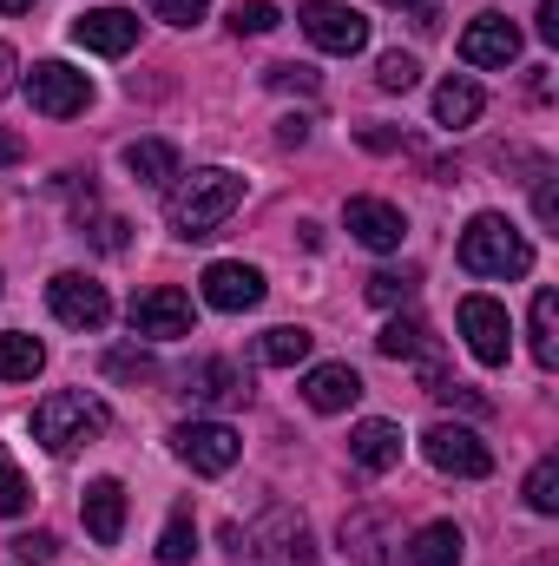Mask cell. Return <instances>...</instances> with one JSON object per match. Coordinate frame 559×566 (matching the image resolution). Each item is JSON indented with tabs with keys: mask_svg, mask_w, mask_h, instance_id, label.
Returning a JSON list of instances; mask_svg holds the SVG:
<instances>
[{
	"mask_svg": "<svg viewBox=\"0 0 559 566\" xmlns=\"http://www.w3.org/2000/svg\"><path fill=\"white\" fill-rule=\"evenodd\" d=\"M244 205V178L231 171V165H204V171H178V185H171V198H165V218H171V231L178 238H211L231 211Z\"/></svg>",
	"mask_w": 559,
	"mask_h": 566,
	"instance_id": "cell-1",
	"label": "cell"
},
{
	"mask_svg": "<svg viewBox=\"0 0 559 566\" xmlns=\"http://www.w3.org/2000/svg\"><path fill=\"white\" fill-rule=\"evenodd\" d=\"M113 428V409L86 389H53L46 402H33V441L46 454H73L80 441H99Z\"/></svg>",
	"mask_w": 559,
	"mask_h": 566,
	"instance_id": "cell-2",
	"label": "cell"
},
{
	"mask_svg": "<svg viewBox=\"0 0 559 566\" xmlns=\"http://www.w3.org/2000/svg\"><path fill=\"white\" fill-rule=\"evenodd\" d=\"M461 271L467 277H527L534 271V244L500 218V211H481L467 231H461Z\"/></svg>",
	"mask_w": 559,
	"mask_h": 566,
	"instance_id": "cell-3",
	"label": "cell"
},
{
	"mask_svg": "<svg viewBox=\"0 0 559 566\" xmlns=\"http://www.w3.org/2000/svg\"><path fill=\"white\" fill-rule=\"evenodd\" d=\"M224 541L238 547V566H316V541H309V527L296 521V514H264L251 534H238V527H224Z\"/></svg>",
	"mask_w": 559,
	"mask_h": 566,
	"instance_id": "cell-4",
	"label": "cell"
},
{
	"mask_svg": "<svg viewBox=\"0 0 559 566\" xmlns=\"http://www.w3.org/2000/svg\"><path fill=\"white\" fill-rule=\"evenodd\" d=\"M421 461L428 468H441V474H454V481H487L494 474V448L474 434V428L461 422H434L421 434Z\"/></svg>",
	"mask_w": 559,
	"mask_h": 566,
	"instance_id": "cell-5",
	"label": "cell"
},
{
	"mask_svg": "<svg viewBox=\"0 0 559 566\" xmlns=\"http://www.w3.org/2000/svg\"><path fill=\"white\" fill-rule=\"evenodd\" d=\"M126 316H133V336H145V343H178V336L198 329V310H191V296H184L178 283H151V290H139Z\"/></svg>",
	"mask_w": 559,
	"mask_h": 566,
	"instance_id": "cell-6",
	"label": "cell"
},
{
	"mask_svg": "<svg viewBox=\"0 0 559 566\" xmlns=\"http://www.w3.org/2000/svg\"><path fill=\"white\" fill-rule=\"evenodd\" d=\"M296 27L309 33V46H323V53H336V60H349V53L369 46V20H362L356 7H342V0H303V7H296Z\"/></svg>",
	"mask_w": 559,
	"mask_h": 566,
	"instance_id": "cell-7",
	"label": "cell"
},
{
	"mask_svg": "<svg viewBox=\"0 0 559 566\" xmlns=\"http://www.w3.org/2000/svg\"><path fill=\"white\" fill-rule=\"evenodd\" d=\"M27 99H33V113H46V119H80V113L93 106V80H86L80 66H66V60H40V66L27 73Z\"/></svg>",
	"mask_w": 559,
	"mask_h": 566,
	"instance_id": "cell-8",
	"label": "cell"
},
{
	"mask_svg": "<svg viewBox=\"0 0 559 566\" xmlns=\"http://www.w3.org/2000/svg\"><path fill=\"white\" fill-rule=\"evenodd\" d=\"M46 310H53L66 329H106V323H113L106 283L86 277V271H60V277L46 283Z\"/></svg>",
	"mask_w": 559,
	"mask_h": 566,
	"instance_id": "cell-9",
	"label": "cell"
},
{
	"mask_svg": "<svg viewBox=\"0 0 559 566\" xmlns=\"http://www.w3.org/2000/svg\"><path fill=\"white\" fill-rule=\"evenodd\" d=\"M171 454L191 474H231L238 454H244V441H238V428H224V422H178L171 428Z\"/></svg>",
	"mask_w": 559,
	"mask_h": 566,
	"instance_id": "cell-10",
	"label": "cell"
},
{
	"mask_svg": "<svg viewBox=\"0 0 559 566\" xmlns=\"http://www.w3.org/2000/svg\"><path fill=\"white\" fill-rule=\"evenodd\" d=\"M461 336H467L474 363H487V369H500L514 356V323L494 296H461Z\"/></svg>",
	"mask_w": 559,
	"mask_h": 566,
	"instance_id": "cell-11",
	"label": "cell"
},
{
	"mask_svg": "<svg viewBox=\"0 0 559 566\" xmlns=\"http://www.w3.org/2000/svg\"><path fill=\"white\" fill-rule=\"evenodd\" d=\"M73 40H80L86 53L119 60V53L139 46V13H126V7H86V13L73 20Z\"/></svg>",
	"mask_w": 559,
	"mask_h": 566,
	"instance_id": "cell-12",
	"label": "cell"
},
{
	"mask_svg": "<svg viewBox=\"0 0 559 566\" xmlns=\"http://www.w3.org/2000/svg\"><path fill=\"white\" fill-rule=\"evenodd\" d=\"M342 224H349V238L369 244V251H402V238H409V218H402L389 198H349V205H342Z\"/></svg>",
	"mask_w": 559,
	"mask_h": 566,
	"instance_id": "cell-13",
	"label": "cell"
},
{
	"mask_svg": "<svg viewBox=\"0 0 559 566\" xmlns=\"http://www.w3.org/2000/svg\"><path fill=\"white\" fill-rule=\"evenodd\" d=\"M204 303L224 310V316L257 310V303H264V271H257V264H238V258L211 264V271H204Z\"/></svg>",
	"mask_w": 559,
	"mask_h": 566,
	"instance_id": "cell-14",
	"label": "cell"
},
{
	"mask_svg": "<svg viewBox=\"0 0 559 566\" xmlns=\"http://www.w3.org/2000/svg\"><path fill=\"white\" fill-rule=\"evenodd\" d=\"M461 60H467V66H514V60H520V27H514L507 13H481V20H467V33H461Z\"/></svg>",
	"mask_w": 559,
	"mask_h": 566,
	"instance_id": "cell-15",
	"label": "cell"
},
{
	"mask_svg": "<svg viewBox=\"0 0 559 566\" xmlns=\"http://www.w3.org/2000/svg\"><path fill=\"white\" fill-rule=\"evenodd\" d=\"M303 402H309L316 416H342V409L362 402V376H356L349 363H316V369L303 376Z\"/></svg>",
	"mask_w": 559,
	"mask_h": 566,
	"instance_id": "cell-16",
	"label": "cell"
},
{
	"mask_svg": "<svg viewBox=\"0 0 559 566\" xmlns=\"http://www.w3.org/2000/svg\"><path fill=\"white\" fill-rule=\"evenodd\" d=\"M80 514H86V534H93L99 547H119V534H126V488H119L113 474H99V481L86 488Z\"/></svg>",
	"mask_w": 559,
	"mask_h": 566,
	"instance_id": "cell-17",
	"label": "cell"
},
{
	"mask_svg": "<svg viewBox=\"0 0 559 566\" xmlns=\"http://www.w3.org/2000/svg\"><path fill=\"white\" fill-rule=\"evenodd\" d=\"M349 461H356L362 474H389V468H402V428L382 422V416L356 422V434H349Z\"/></svg>",
	"mask_w": 559,
	"mask_h": 566,
	"instance_id": "cell-18",
	"label": "cell"
},
{
	"mask_svg": "<svg viewBox=\"0 0 559 566\" xmlns=\"http://www.w3.org/2000/svg\"><path fill=\"white\" fill-rule=\"evenodd\" d=\"M126 171L151 185V191H165V185H178V145L171 139H133L126 145Z\"/></svg>",
	"mask_w": 559,
	"mask_h": 566,
	"instance_id": "cell-19",
	"label": "cell"
},
{
	"mask_svg": "<svg viewBox=\"0 0 559 566\" xmlns=\"http://www.w3.org/2000/svg\"><path fill=\"white\" fill-rule=\"evenodd\" d=\"M461 554H467V541L454 521H428L409 541V566H461Z\"/></svg>",
	"mask_w": 559,
	"mask_h": 566,
	"instance_id": "cell-20",
	"label": "cell"
},
{
	"mask_svg": "<svg viewBox=\"0 0 559 566\" xmlns=\"http://www.w3.org/2000/svg\"><path fill=\"white\" fill-rule=\"evenodd\" d=\"M376 349L395 356V363H421V356H434V329L421 316H389L382 336H376Z\"/></svg>",
	"mask_w": 559,
	"mask_h": 566,
	"instance_id": "cell-21",
	"label": "cell"
},
{
	"mask_svg": "<svg viewBox=\"0 0 559 566\" xmlns=\"http://www.w3.org/2000/svg\"><path fill=\"white\" fill-rule=\"evenodd\" d=\"M191 396H198V402H244V396H251V382H244V369H238V363L211 356V363H198Z\"/></svg>",
	"mask_w": 559,
	"mask_h": 566,
	"instance_id": "cell-22",
	"label": "cell"
},
{
	"mask_svg": "<svg viewBox=\"0 0 559 566\" xmlns=\"http://www.w3.org/2000/svg\"><path fill=\"white\" fill-rule=\"evenodd\" d=\"M309 349H316V336H309L303 323H277V329L257 336V363H271V369H296V363H309Z\"/></svg>",
	"mask_w": 559,
	"mask_h": 566,
	"instance_id": "cell-23",
	"label": "cell"
},
{
	"mask_svg": "<svg viewBox=\"0 0 559 566\" xmlns=\"http://www.w3.org/2000/svg\"><path fill=\"white\" fill-rule=\"evenodd\" d=\"M481 106H487V93H481L474 80H441V86H434V119H441V126H474Z\"/></svg>",
	"mask_w": 559,
	"mask_h": 566,
	"instance_id": "cell-24",
	"label": "cell"
},
{
	"mask_svg": "<svg viewBox=\"0 0 559 566\" xmlns=\"http://www.w3.org/2000/svg\"><path fill=\"white\" fill-rule=\"evenodd\" d=\"M40 369H46L40 336H0V382H33Z\"/></svg>",
	"mask_w": 559,
	"mask_h": 566,
	"instance_id": "cell-25",
	"label": "cell"
},
{
	"mask_svg": "<svg viewBox=\"0 0 559 566\" xmlns=\"http://www.w3.org/2000/svg\"><path fill=\"white\" fill-rule=\"evenodd\" d=\"M158 566H184L191 554H198V521H191V507H178L171 521H165V534H158Z\"/></svg>",
	"mask_w": 559,
	"mask_h": 566,
	"instance_id": "cell-26",
	"label": "cell"
},
{
	"mask_svg": "<svg viewBox=\"0 0 559 566\" xmlns=\"http://www.w3.org/2000/svg\"><path fill=\"white\" fill-rule=\"evenodd\" d=\"M534 363H540V369L559 363V296L553 290L534 296Z\"/></svg>",
	"mask_w": 559,
	"mask_h": 566,
	"instance_id": "cell-27",
	"label": "cell"
},
{
	"mask_svg": "<svg viewBox=\"0 0 559 566\" xmlns=\"http://www.w3.org/2000/svg\"><path fill=\"white\" fill-rule=\"evenodd\" d=\"M376 86H382V93H415V86H421L415 53H402V46H395V53H382V60H376Z\"/></svg>",
	"mask_w": 559,
	"mask_h": 566,
	"instance_id": "cell-28",
	"label": "cell"
},
{
	"mask_svg": "<svg viewBox=\"0 0 559 566\" xmlns=\"http://www.w3.org/2000/svg\"><path fill=\"white\" fill-rule=\"evenodd\" d=\"M527 507L534 514H559V461H534V474H527Z\"/></svg>",
	"mask_w": 559,
	"mask_h": 566,
	"instance_id": "cell-29",
	"label": "cell"
},
{
	"mask_svg": "<svg viewBox=\"0 0 559 566\" xmlns=\"http://www.w3.org/2000/svg\"><path fill=\"white\" fill-rule=\"evenodd\" d=\"M415 290H421V277H415V271H376V277H369V303L395 310V303H409Z\"/></svg>",
	"mask_w": 559,
	"mask_h": 566,
	"instance_id": "cell-30",
	"label": "cell"
},
{
	"mask_svg": "<svg viewBox=\"0 0 559 566\" xmlns=\"http://www.w3.org/2000/svg\"><path fill=\"white\" fill-rule=\"evenodd\" d=\"M27 507V474H20V461L0 448V521H13Z\"/></svg>",
	"mask_w": 559,
	"mask_h": 566,
	"instance_id": "cell-31",
	"label": "cell"
},
{
	"mask_svg": "<svg viewBox=\"0 0 559 566\" xmlns=\"http://www.w3.org/2000/svg\"><path fill=\"white\" fill-rule=\"evenodd\" d=\"M231 27L238 33H271L277 27V0H231Z\"/></svg>",
	"mask_w": 559,
	"mask_h": 566,
	"instance_id": "cell-32",
	"label": "cell"
},
{
	"mask_svg": "<svg viewBox=\"0 0 559 566\" xmlns=\"http://www.w3.org/2000/svg\"><path fill=\"white\" fill-rule=\"evenodd\" d=\"M53 554H60V541H53L46 527H33V534H20V541H13V560H20V566H46Z\"/></svg>",
	"mask_w": 559,
	"mask_h": 566,
	"instance_id": "cell-33",
	"label": "cell"
},
{
	"mask_svg": "<svg viewBox=\"0 0 559 566\" xmlns=\"http://www.w3.org/2000/svg\"><path fill=\"white\" fill-rule=\"evenodd\" d=\"M151 13L171 20V27H198V20L211 13V0H151Z\"/></svg>",
	"mask_w": 559,
	"mask_h": 566,
	"instance_id": "cell-34",
	"label": "cell"
},
{
	"mask_svg": "<svg viewBox=\"0 0 559 566\" xmlns=\"http://www.w3.org/2000/svg\"><path fill=\"white\" fill-rule=\"evenodd\" d=\"M271 86H277V93H316V66L283 60V66H271Z\"/></svg>",
	"mask_w": 559,
	"mask_h": 566,
	"instance_id": "cell-35",
	"label": "cell"
},
{
	"mask_svg": "<svg viewBox=\"0 0 559 566\" xmlns=\"http://www.w3.org/2000/svg\"><path fill=\"white\" fill-rule=\"evenodd\" d=\"M106 376H158V369H151L145 349H113V356H106Z\"/></svg>",
	"mask_w": 559,
	"mask_h": 566,
	"instance_id": "cell-36",
	"label": "cell"
},
{
	"mask_svg": "<svg viewBox=\"0 0 559 566\" xmlns=\"http://www.w3.org/2000/svg\"><path fill=\"white\" fill-rule=\"evenodd\" d=\"M434 396H441V402H454V409H467V416H487V396H474V389H461V382H441Z\"/></svg>",
	"mask_w": 559,
	"mask_h": 566,
	"instance_id": "cell-37",
	"label": "cell"
},
{
	"mask_svg": "<svg viewBox=\"0 0 559 566\" xmlns=\"http://www.w3.org/2000/svg\"><path fill=\"white\" fill-rule=\"evenodd\" d=\"M534 211H540V224H559V185H553V178H540V191H534Z\"/></svg>",
	"mask_w": 559,
	"mask_h": 566,
	"instance_id": "cell-38",
	"label": "cell"
},
{
	"mask_svg": "<svg viewBox=\"0 0 559 566\" xmlns=\"http://www.w3.org/2000/svg\"><path fill=\"white\" fill-rule=\"evenodd\" d=\"M13 86H20V53H13V46L0 40V99H7Z\"/></svg>",
	"mask_w": 559,
	"mask_h": 566,
	"instance_id": "cell-39",
	"label": "cell"
},
{
	"mask_svg": "<svg viewBox=\"0 0 559 566\" xmlns=\"http://www.w3.org/2000/svg\"><path fill=\"white\" fill-rule=\"evenodd\" d=\"M20 158H27V139H20V133H7V126H0V171H7V165H20Z\"/></svg>",
	"mask_w": 559,
	"mask_h": 566,
	"instance_id": "cell-40",
	"label": "cell"
},
{
	"mask_svg": "<svg viewBox=\"0 0 559 566\" xmlns=\"http://www.w3.org/2000/svg\"><path fill=\"white\" fill-rule=\"evenodd\" d=\"M540 40L559 46V0H540Z\"/></svg>",
	"mask_w": 559,
	"mask_h": 566,
	"instance_id": "cell-41",
	"label": "cell"
},
{
	"mask_svg": "<svg viewBox=\"0 0 559 566\" xmlns=\"http://www.w3.org/2000/svg\"><path fill=\"white\" fill-rule=\"evenodd\" d=\"M277 139H283V145H303V139H309V119H283Z\"/></svg>",
	"mask_w": 559,
	"mask_h": 566,
	"instance_id": "cell-42",
	"label": "cell"
},
{
	"mask_svg": "<svg viewBox=\"0 0 559 566\" xmlns=\"http://www.w3.org/2000/svg\"><path fill=\"white\" fill-rule=\"evenodd\" d=\"M27 7H33V0H0V13H27Z\"/></svg>",
	"mask_w": 559,
	"mask_h": 566,
	"instance_id": "cell-43",
	"label": "cell"
},
{
	"mask_svg": "<svg viewBox=\"0 0 559 566\" xmlns=\"http://www.w3.org/2000/svg\"><path fill=\"white\" fill-rule=\"evenodd\" d=\"M389 7H421V0H389Z\"/></svg>",
	"mask_w": 559,
	"mask_h": 566,
	"instance_id": "cell-44",
	"label": "cell"
}]
</instances>
